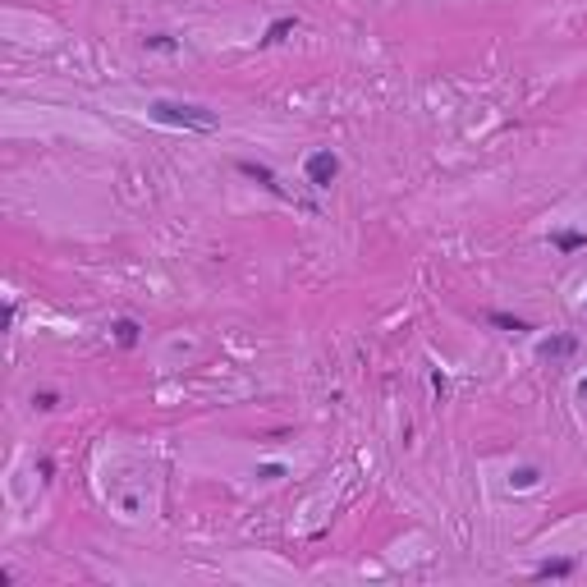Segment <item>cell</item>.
<instances>
[{"label": "cell", "instance_id": "6da1fadb", "mask_svg": "<svg viewBox=\"0 0 587 587\" xmlns=\"http://www.w3.org/2000/svg\"><path fill=\"white\" fill-rule=\"evenodd\" d=\"M152 120L179 124V129H216L221 115H216V111H202V106H179V101H152Z\"/></svg>", "mask_w": 587, "mask_h": 587}, {"label": "cell", "instance_id": "7a4b0ae2", "mask_svg": "<svg viewBox=\"0 0 587 587\" xmlns=\"http://www.w3.org/2000/svg\"><path fill=\"white\" fill-rule=\"evenodd\" d=\"M340 175V161H335V152H317L308 156V179L317 184V189H331V179Z\"/></svg>", "mask_w": 587, "mask_h": 587}, {"label": "cell", "instance_id": "3957f363", "mask_svg": "<svg viewBox=\"0 0 587 587\" xmlns=\"http://www.w3.org/2000/svg\"><path fill=\"white\" fill-rule=\"evenodd\" d=\"M574 335H555V340H546L542 344V358H565V354H574Z\"/></svg>", "mask_w": 587, "mask_h": 587}, {"label": "cell", "instance_id": "277c9868", "mask_svg": "<svg viewBox=\"0 0 587 587\" xmlns=\"http://www.w3.org/2000/svg\"><path fill=\"white\" fill-rule=\"evenodd\" d=\"M239 170H244L248 179H257V184H266V189H271V193H280L276 175H271V170H266V166H253V161H244V166H239Z\"/></svg>", "mask_w": 587, "mask_h": 587}, {"label": "cell", "instance_id": "5b68a950", "mask_svg": "<svg viewBox=\"0 0 587 587\" xmlns=\"http://www.w3.org/2000/svg\"><path fill=\"white\" fill-rule=\"evenodd\" d=\"M555 248H560V253H574V248H587V234H583V230H569V234H560V239H555Z\"/></svg>", "mask_w": 587, "mask_h": 587}, {"label": "cell", "instance_id": "8992f818", "mask_svg": "<svg viewBox=\"0 0 587 587\" xmlns=\"http://www.w3.org/2000/svg\"><path fill=\"white\" fill-rule=\"evenodd\" d=\"M569 569H574V565H569V560H546V565L537 569V578H565Z\"/></svg>", "mask_w": 587, "mask_h": 587}, {"label": "cell", "instance_id": "52a82bcc", "mask_svg": "<svg viewBox=\"0 0 587 587\" xmlns=\"http://www.w3.org/2000/svg\"><path fill=\"white\" fill-rule=\"evenodd\" d=\"M115 340L129 349V344H138V322H115Z\"/></svg>", "mask_w": 587, "mask_h": 587}, {"label": "cell", "instance_id": "ba28073f", "mask_svg": "<svg viewBox=\"0 0 587 587\" xmlns=\"http://www.w3.org/2000/svg\"><path fill=\"white\" fill-rule=\"evenodd\" d=\"M491 326H500V331H528V322H519V317H505V312H491Z\"/></svg>", "mask_w": 587, "mask_h": 587}, {"label": "cell", "instance_id": "9c48e42d", "mask_svg": "<svg viewBox=\"0 0 587 587\" xmlns=\"http://www.w3.org/2000/svg\"><path fill=\"white\" fill-rule=\"evenodd\" d=\"M289 33H294V19H276L271 28H266V46L280 42V37H289Z\"/></svg>", "mask_w": 587, "mask_h": 587}, {"label": "cell", "instance_id": "30bf717a", "mask_svg": "<svg viewBox=\"0 0 587 587\" xmlns=\"http://www.w3.org/2000/svg\"><path fill=\"white\" fill-rule=\"evenodd\" d=\"M537 482V468H519V473H510V487H532Z\"/></svg>", "mask_w": 587, "mask_h": 587}, {"label": "cell", "instance_id": "8fae6325", "mask_svg": "<svg viewBox=\"0 0 587 587\" xmlns=\"http://www.w3.org/2000/svg\"><path fill=\"white\" fill-rule=\"evenodd\" d=\"M583 399H587V381H583Z\"/></svg>", "mask_w": 587, "mask_h": 587}]
</instances>
